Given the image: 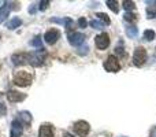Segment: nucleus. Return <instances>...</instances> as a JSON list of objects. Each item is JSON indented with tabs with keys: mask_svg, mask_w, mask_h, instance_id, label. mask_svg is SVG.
<instances>
[{
	"mask_svg": "<svg viewBox=\"0 0 156 137\" xmlns=\"http://www.w3.org/2000/svg\"><path fill=\"white\" fill-rule=\"evenodd\" d=\"M59 38H60V32L58 29H49V30H47L45 34H44V41H45L48 45H54Z\"/></svg>",
	"mask_w": 156,
	"mask_h": 137,
	"instance_id": "obj_5",
	"label": "nucleus"
},
{
	"mask_svg": "<svg viewBox=\"0 0 156 137\" xmlns=\"http://www.w3.org/2000/svg\"><path fill=\"white\" fill-rule=\"evenodd\" d=\"M38 137H54V128L49 124H44L40 126Z\"/></svg>",
	"mask_w": 156,
	"mask_h": 137,
	"instance_id": "obj_11",
	"label": "nucleus"
},
{
	"mask_svg": "<svg viewBox=\"0 0 156 137\" xmlns=\"http://www.w3.org/2000/svg\"><path fill=\"white\" fill-rule=\"evenodd\" d=\"M105 4L108 5V8H110L111 11H114L115 14L119 13V3L115 2V0H107V3Z\"/></svg>",
	"mask_w": 156,
	"mask_h": 137,
	"instance_id": "obj_16",
	"label": "nucleus"
},
{
	"mask_svg": "<svg viewBox=\"0 0 156 137\" xmlns=\"http://www.w3.org/2000/svg\"><path fill=\"white\" fill-rule=\"evenodd\" d=\"M37 5H38V10L40 11H45L47 8H48V5H49V2L48 0H43V2H38Z\"/></svg>",
	"mask_w": 156,
	"mask_h": 137,
	"instance_id": "obj_23",
	"label": "nucleus"
},
{
	"mask_svg": "<svg viewBox=\"0 0 156 137\" xmlns=\"http://www.w3.org/2000/svg\"><path fill=\"white\" fill-rule=\"evenodd\" d=\"M137 33H138V29L136 26H129L126 29V34L129 36V37H136V36H137Z\"/></svg>",
	"mask_w": 156,
	"mask_h": 137,
	"instance_id": "obj_20",
	"label": "nucleus"
},
{
	"mask_svg": "<svg viewBox=\"0 0 156 137\" xmlns=\"http://www.w3.org/2000/svg\"><path fill=\"white\" fill-rule=\"evenodd\" d=\"M147 58H148V54H147V49L143 48V47H137L134 49V54H133V63L137 67H141L144 66V63L147 62Z\"/></svg>",
	"mask_w": 156,
	"mask_h": 137,
	"instance_id": "obj_2",
	"label": "nucleus"
},
{
	"mask_svg": "<svg viewBox=\"0 0 156 137\" xmlns=\"http://www.w3.org/2000/svg\"><path fill=\"white\" fill-rule=\"evenodd\" d=\"M147 14H148V18H156V10L155 8H147Z\"/></svg>",
	"mask_w": 156,
	"mask_h": 137,
	"instance_id": "obj_25",
	"label": "nucleus"
},
{
	"mask_svg": "<svg viewBox=\"0 0 156 137\" xmlns=\"http://www.w3.org/2000/svg\"><path fill=\"white\" fill-rule=\"evenodd\" d=\"M63 137H74V136L70 135V133H63Z\"/></svg>",
	"mask_w": 156,
	"mask_h": 137,
	"instance_id": "obj_32",
	"label": "nucleus"
},
{
	"mask_svg": "<svg viewBox=\"0 0 156 137\" xmlns=\"http://www.w3.org/2000/svg\"><path fill=\"white\" fill-rule=\"evenodd\" d=\"M22 25V19L21 18H18V16H15V18H12L10 22H7V29H10V30H14V29H16V27H19Z\"/></svg>",
	"mask_w": 156,
	"mask_h": 137,
	"instance_id": "obj_14",
	"label": "nucleus"
},
{
	"mask_svg": "<svg viewBox=\"0 0 156 137\" xmlns=\"http://www.w3.org/2000/svg\"><path fill=\"white\" fill-rule=\"evenodd\" d=\"M155 36H156V33L154 32V30H151V29H148V30L144 32V38H145L147 41H152L155 38Z\"/></svg>",
	"mask_w": 156,
	"mask_h": 137,
	"instance_id": "obj_19",
	"label": "nucleus"
},
{
	"mask_svg": "<svg viewBox=\"0 0 156 137\" xmlns=\"http://www.w3.org/2000/svg\"><path fill=\"white\" fill-rule=\"evenodd\" d=\"M12 59V63L15 66H21L25 65V63H29L30 60V52H18V54H14L11 56Z\"/></svg>",
	"mask_w": 156,
	"mask_h": 137,
	"instance_id": "obj_6",
	"label": "nucleus"
},
{
	"mask_svg": "<svg viewBox=\"0 0 156 137\" xmlns=\"http://www.w3.org/2000/svg\"><path fill=\"white\" fill-rule=\"evenodd\" d=\"M32 45L33 47H38V51H41L43 48V44H41V37L40 36H37V37H34V40H32Z\"/></svg>",
	"mask_w": 156,
	"mask_h": 137,
	"instance_id": "obj_21",
	"label": "nucleus"
},
{
	"mask_svg": "<svg viewBox=\"0 0 156 137\" xmlns=\"http://www.w3.org/2000/svg\"><path fill=\"white\" fill-rule=\"evenodd\" d=\"M96 18H97V21H100L103 25H110L111 23L108 15H107V14H104V13H97L96 14Z\"/></svg>",
	"mask_w": 156,
	"mask_h": 137,
	"instance_id": "obj_15",
	"label": "nucleus"
},
{
	"mask_svg": "<svg viewBox=\"0 0 156 137\" xmlns=\"http://www.w3.org/2000/svg\"><path fill=\"white\" fill-rule=\"evenodd\" d=\"M23 133V124L18 118L14 119L11 124V136L10 137H21Z\"/></svg>",
	"mask_w": 156,
	"mask_h": 137,
	"instance_id": "obj_9",
	"label": "nucleus"
},
{
	"mask_svg": "<svg viewBox=\"0 0 156 137\" xmlns=\"http://www.w3.org/2000/svg\"><path fill=\"white\" fill-rule=\"evenodd\" d=\"M86 25H88V21H86L83 16L78 19V26H80V27H82V29H83V27H86Z\"/></svg>",
	"mask_w": 156,
	"mask_h": 137,
	"instance_id": "obj_27",
	"label": "nucleus"
},
{
	"mask_svg": "<svg viewBox=\"0 0 156 137\" xmlns=\"http://www.w3.org/2000/svg\"><path fill=\"white\" fill-rule=\"evenodd\" d=\"M5 95H7L8 102L11 103H19L26 99V93H22V92H18V91H8Z\"/></svg>",
	"mask_w": 156,
	"mask_h": 137,
	"instance_id": "obj_10",
	"label": "nucleus"
},
{
	"mask_svg": "<svg viewBox=\"0 0 156 137\" xmlns=\"http://www.w3.org/2000/svg\"><path fill=\"white\" fill-rule=\"evenodd\" d=\"M37 8H38V7H37V4H32V7L29 8V13H30V14H34Z\"/></svg>",
	"mask_w": 156,
	"mask_h": 137,
	"instance_id": "obj_30",
	"label": "nucleus"
},
{
	"mask_svg": "<svg viewBox=\"0 0 156 137\" xmlns=\"http://www.w3.org/2000/svg\"><path fill=\"white\" fill-rule=\"evenodd\" d=\"M103 67L110 73H118L119 70H121V65H119V62H118V58H115L114 55H110V56L104 60Z\"/></svg>",
	"mask_w": 156,
	"mask_h": 137,
	"instance_id": "obj_3",
	"label": "nucleus"
},
{
	"mask_svg": "<svg viewBox=\"0 0 156 137\" xmlns=\"http://www.w3.org/2000/svg\"><path fill=\"white\" fill-rule=\"evenodd\" d=\"M5 111H7L5 110V106L3 104V103H0V115H4Z\"/></svg>",
	"mask_w": 156,
	"mask_h": 137,
	"instance_id": "obj_29",
	"label": "nucleus"
},
{
	"mask_svg": "<svg viewBox=\"0 0 156 137\" xmlns=\"http://www.w3.org/2000/svg\"><path fill=\"white\" fill-rule=\"evenodd\" d=\"M89 25H90L92 27H94V29H103V27H104V25L100 21H97V19H92V21L89 22Z\"/></svg>",
	"mask_w": 156,
	"mask_h": 137,
	"instance_id": "obj_22",
	"label": "nucleus"
},
{
	"mask_svg": "<svg viewBox=\"0 0 156 137\" xmlns=\"http://www.w3.org/2000/svg\"><path fill=\"white\" fill-rule=\"evenodd\" d=\"M49 21H51L52 22V23H59V25H65V21H66V19L65 18H51V19H49Z\"/></svg>",
	"mask_w": 156,
	"mask_h": 137,
	"instance_id": "obj_26",
	"label": "nucleus"
},
{
	"mask_svg": "<svg viewBox=\"0 0 156 137\" xmlns=\"http://www.w3.org/2000/svg\"><path fill=\"white\" fill-rule=\"evenodd\" d=\"M94 44H96V47L99 49H105L108 45H110V36L107 34V33H100V34L96 36V38H94Z\"/></svg>",
	"mask_w": 156,
	"mask_h": 137,
	"instance_id": "obj_7",
	"label": "nucleus"
},
{
	"mask_svg": "<svg viewBox=\"0 0 156 137\" xmlns=\"http://www.w3.org/2000/svg\"><path fill=\"white\" fill-rule=\"evenodd\" d=\"M10 10H11V3H4V5L0 7V23L4 22V19L8 16Z\"/></svg>",
	"mask_w": 156,
	"mask_h": 137,
	"instance_id": "obj_13",
	"label": "nucleus"
},
{
	"mask_svg": "<svg viewBox=\"0 0 156 137\" xmlns=\"http://www.w3.org/2000/svg\"><path fill=\"white\" fill-rule=\"evenodd\" d=\"M122 4H123V8L126 10V13H132V11L136 8L134 2H127V0H125V2L122 3Z\"/></svg>",
	"mask_w": 156,
	"mask_h": 137,
	"instance_id": "obj_17",
	"label": "nucleus"
},
{
	"mask_svg": "<svg viewBox=\"0 0 156 137\" xmlns=\"http://www.w3.org/2000/svg\"><path fill=\"white\" fill-rule=\"evenodd\" d=\"M85 41V34L80 32H74V33H69V43L73 47H80L83 44Z\"/></svg>",
	"mask_w": 156,
	"mask_h": 137,
	"instance_id": "obj_8",
	"label": "nucleus"
},
{
	"mask_svg": "<svg viewBox=\"0 0 156 137\" xmlns=\"http://www.w3.org/2000/svg\"><path fill=\"white\" fill-rule=\"evenodd\" d=\"M33 81V75L27 71H18L15 75H14V84L18 86H29Z\"/></svg>",
	"mask_w": 156,
	"mask_h": 137,
	"instance_id": "obj_1",
	"label": "nucleus"
},
{
	"mask_svg": "<svg viewBox=\"0 0 156 137\" xmlns=\"http://www.w3.org/2000/svg\"><path fill=\"white\" fill-rule=\"evenodd\" d=\"M88 45H85V47H82V48H80V49H78V54H80V55H86V54H88Z\"/></svg>",
	"mask_w": 156,
	"mask_h": 137,
	"instance_id": "obj_28",
	"label": "nucleus"
},
{
	"mask_svg": "<svg viewBox=\"0 0 156 137\" xmlns=\"http://www.w3.org/2000/svg\"><path fill=\"white\" fill-rule=\"evenodd\" d=\"M123 18H125V21H129V22H137L138 15H137V14H134V13H126V14L123 15Z\"/></svg>",
	"mask_w": 156,
	"mask_h": 137,
	"instance_id": "obj_18",
	"label": "nucleus"
},
{
	"mask_svg": "<svg viewBox=\"0 0 156 137\" xmlns=\"http://www.w3.org/2000/svg\"><path fill=\"white\" fill-rule=\"evenodd\" d=\"M122 44L123 43L121 41V43H119V47L116 45V48H115V52L118 54V56H125V55H126L125 54V49H123V45H122Z\"/></svg>",
	"mask_w": 156,
	"mask_h": 137,
	"instance_id": "obj_24",
	"label": "nucleus"
},
{
	"mask_svg": "<svg viewBox=\"0 0 156 137\" xmlns=\"http://www.w3.org/2000/svg\"><path fill=\"white\" fill-rule=\"evenodd\" d=\"M73 129L76 132V135H78L80 137H86L89 130H90V126H89V124L86 121H77L74 124Z\"/></svg>",
	"mask_w": 156,
	"mask_h": 137,
	"instance_id": "obj_4",
	"label": "nucleus"
},
{
	"mask_svg": "<svg viewBox=\"0 0 156 137\" xmlns=\"http://www.w3.org/2000/svg\"><path fill=\"white\" fill-rule=\"evenodd\" d=\"M18 119L23 124V126H29L32 124V115H30L29 111H21L18 115Z\"/></svg>",
	"mask_w": 156,
	"mask_h": 137,
	"instance_id": "obj_12",
	"label": "nucleus"
},
{
	"mask_svg": "<svg viewBox=\"0 0 156 137\" xmlns=\"http://www.w3.org/2000/svg\"><path fill=\"white\" fill-rule=\"evenodd\" d=\"M149 137H156V126H154L149 132Z\"/></svg>",
	"mask_w": 156,
	"mask_h": 137,
	"instance_id": "obj_31",
	"label": "nucleus"
}]
</instances>
